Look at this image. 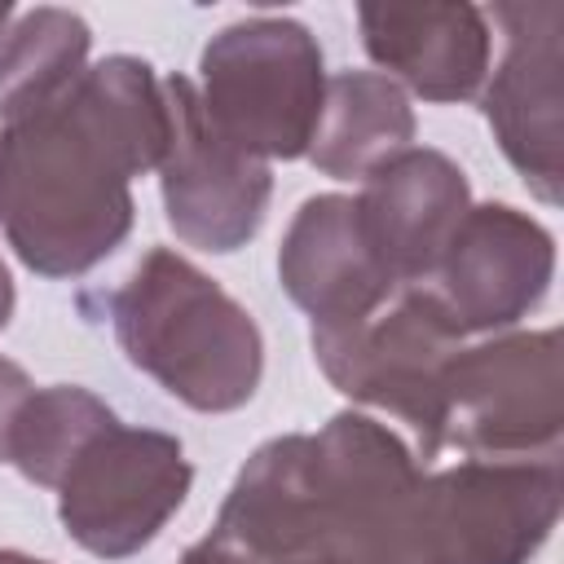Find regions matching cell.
Instances as JSON below:
<instances>
[{"label": "cell", "mask_w": 564, "mask_h": 564, "mask_svg": "<svg viewBox=\"0 0 564 564\" xmlns=\"http://www.w3.org/2000/svg\"><path fill=\"white\" fill-rule=\"evenodd\" d=\"M555 520V463L419 480L397 564H520Z\"/></svg>", "instance_id": "obj_5"}, {"label": "cell", "mask_w": 564, "mask_h": 564, "mask_svg": "<svg viewBox=\"0 0 564 564\" xmlns=\"http://www.w3.org/2000/svg\"><path fill=\"white\" fill-rule=\"evenodd\" d=\"M0 564H44V560H26L18 551H0Z\"/></svg>", "instance_id": "obj_15"}, {"label": "cell", "mask_w": 564, "mask_h": 564, "mask_svg": "<svg viewBox=\"0 0 564 564\" xmlns=\"http://www.w3.org/2000/svg\"><path fill=\"white\" fill-rule=\"evenodd\" d=\"M4 18H9V9H0V22H4Z\"/></svg>", "instance_id": "obj_16"}, {"label": "cell", "mask_w": 564, "mask_h": 564, "mask_svg": "<svg viewBox=\"0 0 564 564\" xmlns=\"http://www.w3.org/2000/svg\"><path fill=\"white\" fill-rule=\"evenodd\" d=\"M207 119L247 154H300L322 123V57L295 22H242L203 53Z\"/></svg>", "instance_id": "obj_4"}, {"label": "cell", "mask_w": 564, "mask_h": 564, "mask_svg": "<svg viewBox=\"0 0 564 564\" xmlns=\"http://www.w3.org/2000/svg\"><path fill=\"white\" fill-rule=\"evenodd\" d=\"M529 31H511V53L498 70V84L489 93V123L502 137V150L511 163L524 172V181H542V194L555 198V141H560V44H555V22L560 9L546 4L542 31H533L538 9H520Z\"/></svg>", "instance_id": "obj_10"}, {"label": "cell", "mask_w": 564, "mask_h": 564, "mask_svg": "<svg viewBox=\"0 0 564 564\" xmlns=\"http://www.w3.org/2000/svg\"><path fill=\"white\" fill-rule=\"evenodd\" d=\"M115 326L128 357L198 410H229L256 392L260 335L251 317L167 251L128 278Z\"/></svg>", "instance_id": "obj_3"}, {"label": "cell", "mask_w": 564, "mask_h": 564, "mask_svg": "<svg viewBox=\"0 0 564 564\" xmlns=\"http://www.w3.org/2000/svg\"><path fill=\"white\" fill-rule=\"evenodd\" d=\"M555 361V335H520L494 348H476L458 366L441 375V419L436 441L449 432L467 449H511L555 441L560 419V383L529 388V375Z\"/></svg>", "instance_id": "obj_8"}, {"label": "cell", "mask_w": 564, "mask_h": 564, "mask_svg": "<svg viewBox=\"0 0 564 564\" xmlns=\"http://www.w3.org/2000/svg\"><path fill=\"white\" fill-rule=\"evenodd\" d=\"M167 145V101L150 66L110 57L53 101L13 119L0 141V216L40 273H79L128 229V176Z\"/></svg>", "instance_id": "obj_1"}, {"label": "cell", "mask_w": 564, "mask_h": 564, "mask_svg": "<svg viewBox=\"0 0 564 564\" xmlns=\"http://www.w3.org/2000/svg\"><path fill=\"white\" fill-rule=\"evenodd\" d=\"M189 467L181 445L159 432H123L119 419L84 445L62 480V520L97 555L145 546L181 507Z\"/></svg>", "instance_id": "obj_6"}, {"label": "cell", "mask_w": 564, "mask_h": 564, "mask_svg": "<svg viewBox=\"0 0 564 564\" xmlns=\"http://www.w3.org/2000/svg\"><path fill=\"white\" fill-rule=\"evenodd\" d=\"M414 494L419 476L401 441L339 414L322 436L264 445L212 538L256 564H397Z\"/></svg>", "instance_id": "obj_2"}, {"label": "cell", "mask_w": 564, "mask_h": 564, "mask_svg": "<svg viewBox=\"0 0 564 564\" xmlns=\"http://www.w3.org/2000/svg\"><path fill=\"white\" fill-rule=\"evenodd\" d=\"M167 220L181 238L207 251H234L256 234L269 172L256 154L238 150L203 110L189 79H167Z\"/></svg>", "instance_id": "obj_7"}, {"label": "cell", "mask_w": 564, "mask_h": 564, "mask_svg": "<svg viewBox=\"0 0 564 564\" xmlns=\"http://www.w3.org/2000/svg\"><path fill=\"white\" fill-rule=\"evenodd\" d=\"M463 203L467 185L454 163L441 154H405L375 172L357 212L392 278H419L445 256L463 225Z\"/></svg>", "instance_id": "obj_9"}, {"label": "cell", "mask_w": 564, "mask_h": 564, "mask_svg": "<svg viewBox=\"0 0 564 564\" xmlns=\"http://www.w3.org/2000/svg\"><path fill=\"white\" fill-rule=\"evenodd\" d=\"M88 31L75 13L40 9L13 31V44L0 53V115L13 123L35 106L53 101L66 84L79 79Z\"/></svg>", "instance_id": "obj_13"}, {"label": "cell", "mask_w": 564, "mask_h": 564, "mask_svg": "<svg viewBox=\"0 0 564 564\" xmlns=\"http://www.w3.org/2000/svg\"><path fill=\"white\" fill-rule=\"evenodd\" d=\"M181 564H256V560H247L242 551H234V546H225V542L207 538V542H203V546H194Z\"/></svg>", "instance_id": "obj_14"}, {"label": "cell", "mask_w": 564, "mask_h": 564, "mask_svg": "<svg viewBox=\"0 0 564 564\" xmlns=\"http://www.w3.org/2000/svg\"><path fill=\"white\" fill-rule=\"evenodd\" d=\"M410 137V115L401 93L379 75H339L330 88V119L317 132L313 159L330 176H352L379 154Z\"/></svg>", "instance_id": "obj_12"}, {"label": "cell", "mask_w": 564, "mask_h": 564, "mask_svg": "<svg viewBox=\"0 0 564 564\" xmlns=\"http://www.w3.org/2000/svg\"><path fill=\"white\" fill-rule=\"evenodd\" d=\"M366 48L375 62L401 70L423 97H467L485 70L480 13L458 9H361Z\"/></svg>", "instance_id": "obj_11"}]
</instances>
